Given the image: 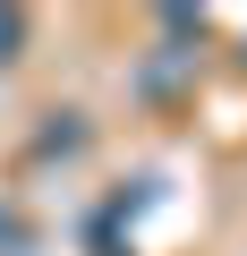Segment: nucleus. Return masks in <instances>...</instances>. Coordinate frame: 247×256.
I'll return each mask as SVG.
<instances>
[{"mask_svg":"<svg viewBox=\"0 0 247 256\" xmlns=\"http://www.w3.org/2000/svg\"><path fill=\"white\" fill-rule=\"evenodd\" d=\"M162 34H171V43H188V34H205V18H196V9H162Z\"/></svg>","mask_w":247,"mask_h":256,"instance_id":"f257e3e1","label":"nucleus"},{"mask_svg":"<svg viewBox=\"0 0 247 256\" xmlns=\"http://www.w3.org/2000/svg\"><path fill=\"white\" fill-rule=\"evenodd\" d=\"M17 43H26V18H17V9H0V60H17Z\"/></svg>","mask_w":247,"mask_h":256,"instance_id":"f03ea898","label":"nucleus"}]
</instances>
